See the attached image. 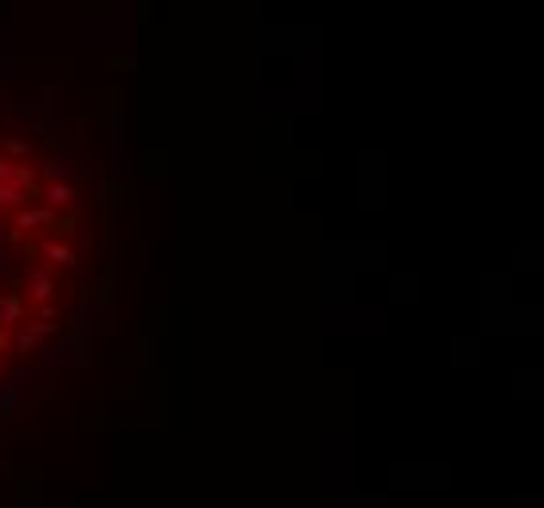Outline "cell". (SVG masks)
Wrapping results in <instances>:
<instances>
[{"label": "cell", "instance_id": "1", "mask_svg": "<svg viewBox=\"0 0 544 508\" xmlns=\"http://www.w3.org/2000/svg\"><path fill=\"white\" fill-rule=\"evenodd\" d=\"M74 215L71 184L43 172L28 141H0V383L63 317Z\"/></svg>", "mask_w": 544, "mask_h": 508}]
</instances>
